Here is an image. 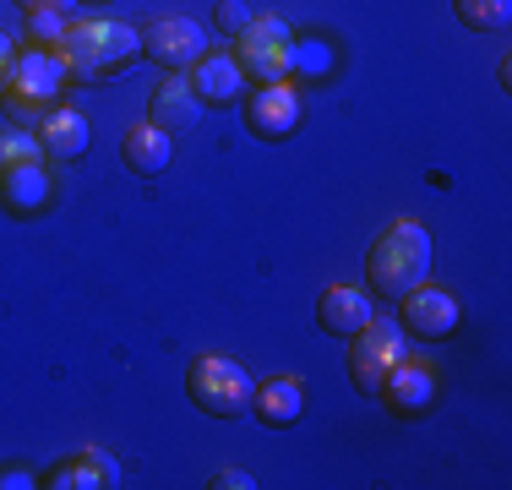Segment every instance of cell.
Wrapping results in <instances>:
<instances>
[{
	"label": "cell",
	"instance_id": "2",
	"mask_svg": "<svg viewBox=\"0 0 512 490\" xmlns=\"http://www.w3.org/2000/svg\"><path fill=\"white\" fill-rule=\"evenodd\" d=\"M55 49L66 55L71 77H104V71H115V66H126V60L142 55V28H126V22L93 17V22L66 28V39H60Z\"/></svg>",
	"mask_w": 512,
	"mask_h": 490
},
{
	"label": "cell",
	"instance_id": "11",
	"mask_svg": "<svg viewBox=\"0 0 512 490\" xmlns=\"http://www.w3.org/2000/svg\"><path fill=\"white\" fill-rule=\"evenodd\" d=\"M202 98H197V88H191L180 71H169L164 82L153 88V126L158 131H169V137H186V131H197L202 126Z\"/></svg>",
	"mask_w": 512,
	"mask_h": 490
},
{
	"label": "cell",
	"instance_id": "27",
	"mask_svg": "<svg viewBox=\"0 0 512 490\" xmlns=\"http://www.w3.org/2000/svg\"><path fill=\"white\" fill-rule=\"evenodd\" d=\"M88 6H104V0H88Z\"/></svg>",
	"mask_w": 512,
	"mask_h": 490
},
{
	"label": "cell",
	"instance_id": "15",
	"mask_svg": "<svg viewBox=\"0 0 512 490\" xmlns=\"http://www.w3.org/2000/svg\"><path fill=\"white\" fill-rule=\"evenodd\" d=\"M88 142H93L88 115H77V109H55V115H44V126H39L44 158H55V164H71V158L88 153Z\"/></svg>",
	"mask_w": 512,
	"mask_h": 490
},
{
	"label": "cell",
	"instance_id": "4",
	"mask_svg": "<svg viewBox=\"0 0 512 490\" xmlns=\"http://www.w3.org/2000/svg\"><path fill=\"white\" fill-rule=\"evenodd\" d=\"M71 66L60 49H28V55L11 60V82H6V98L17 115H39L50 98H60V88H66Z\"/></svg>",
	"mask_w": 512,
	"mask_h": 490
},
{
	"label": "cell",
	"instance_id": "19",
	"mask_svg": "<svg viewBox=\"0 0 512 490\" xmlns=\"http://www.w3.org/2000/svg\"><path fill=\"white\" fill-rule=\"evenodd\" d=\"M458 22L474 33H502L512 22V0H453Z\"/></svg>",
	"mask_w": 512,
	"mask_h": 490
},
{
	"label": "cell",
	"instance_id": "24",
	"mask_svg": "<svg viewBox=\"0 0 512 490\" xmlns=\"http://www.w3.org/2000/svg\"><path fill=\"white\" fill-rule=\"evenodd\" d=\"M11 60H17V44L0 33V93H6V82H11Z\"/></svg>",
	"mask_w": 512,
	"mask_h": 490
},
{
	"label": "cell",
	"instance_id": "12",
	"mask_svg": "<svg viewBox=\"0 0 512 490\" xmlns=\"http://www.w3.org/2000/svg\"><path fill=\"white\" fill-rule=\"evenodd\" d=\"M376 316V305H371V289H349V284H333L322 294V305H316V322H322V333L327 338H355L365 333V322Z\"/></svg>",
	"mask_w": 512,
	"mask_h": 490
},
{
	"label": "cell",
	"instance_id": "23",
	"mask_svg": "<svg viewBox=\"0 0 512 490\" xmlns=\"http://www.w3.org/2000/svg\"><path fill=\"white\" fill-rule=\"evenodd\" d=\"M207 485H213V490H251L256 480H251L246 469H218V474H213V480H207Z\"/></svg>",
	"mask_w": 512,
	"mask_h": 490
},
{
	"label": "cell",
	"instance_id": "13",
	"mask_svg": "<svg viewBox=\"0 0 512 490\" xmlns=\"http://www.w3.org/2000/svg\"><path fill=\"white\" fill-rule=\"evenodd\" d=\"M251 414L262 425H273V431H289V425L306 414V382H295V376H273V382H262L256 398H251Z\"/></svg>",
	"mask_w": 512,
	"mask_h": 490
},
{
	"label": "cell",
	"instance_id": "9",
	"mask_svg": "<svg viewBox=\"0 0 512 490\" xmlns=\"http://www.w3.org/2000/svg\"><path fill=\"white\" fill-rule=\"evenodd\" d=\"M376 398H387V409L393 414H404V420H420V414H431L436 409V371L425 360H398L393 371H387V382Z\"/></svg>",
	"mask_w": 512,
	"mask_h": 490
},
{
	"label": "cell",
	"instance_id": "14",
	"mask_svg": "<svg viewBox=\"0 0 512 490\" xmlns=\"http://www.w3.org/2000/svg\"><path fill=\"white\" fill-rule=\"evenodd\" d=\"M120 158L131 164V175L153 180V175H164L169 158H175V137H169V131H158L153 120H148V126H131L126 137H120Z\"/></svg>",
	"mask_w": 512,
	"mask_h": 490
},
{
	"label": "cell",
	"instance_id": "16",
	"mask_svg": "<svg viewBox=\"0 0 512 490\" xmlns=\"http://www.w3.org/2000/svg\"><path fill=\"white\" fill-rule=\"evenodd\" d=\"M44 202H50V175H44L39 158H33V164H17L6 180H0V207H6L11 218L44 213Z\"/></svg>",
	"mask_w": 512,
	"mask_h": 490
},
{
	"label": "cell",
	"instance_id": "5",
	"mask_svg": "<svg viewBox=\"0 0 512 490\" xmlns=\"http://www.w3.org/2000/svg\"><path fill=\"white\" fill-rule=\"evenodd\" d=\"M409 354V333L398 322H365V333L349 338V376H355L360 392H382L387 371Z\"/></svg>",
	"mask_w": 512,
	"mask_h": 490
},
{
	"label": "cell",
	"instance_id": "22",
	"mask_svg": "<svg viewBox=\"0 0 512 490\" xmlns=\"http://www.w3.org/2000/svg\"><path fill=\"white\" fill-rule=\"evenodd\" d=\"M218 28H224L229 39H240V33L251 28V11H246V0H218Z\"/></svg>",
	"mask_w": 512,
	"mask_h": 490
},
{
	"label": "cell",
	"instance_id": "21",
	"mask_svg": "<svg viewBox=\"0 0 512 490\" xmlns=\"http://www.w3.org/2000/svg\"><path fill=\"white\" fill-rule=\"evenodd\" d=\"M28 28H33V39H39V49H55L60 39H66L60 11H28Z\"/></svg>",
	"mask_w": 512,
	"mask_h": 490
},
{
	"label": "cell",
	"instance_id": "10",
	"mask_svg": "<svg viewBox=\"0 0 512 490\" xmlns=\"http://www.w3.org/2000/svg\"><path fill=\"white\" fill-rule=\"evenodd\" d=\"M246 120L256 137L267 142H284L300 131V93L289 88V82H262L251 98H246Z\"/></svg>",
	"mask_w": 512,
	"mask_h": 490
},
{
	"label": "cell",
	"instance_id": "7",
	"mask_svg": "<svg viewBox=\"0 0 512 490\" xmlns=\"http://www.w3.org/2000/svg\"><path fill=\"white\" fill-rule=\"evenodd\" d=\"M142 55L164 71H191L207 55V28L197 17H158L142 28Z\"/></svg>",
	"mask_w": 512,
	"mask_h": 490
},
{
	"label": "cell",
	"instance_id": "3",
	"mask_svg": "<svg viewBox=\"0 0 512 490\" xmlns=\"http://www.w3.org/2000/svg\"><path fill=\"white\" fill-rule=\"evenodd\" d=\"M186 392L202 414H213V420H240V414H251L256 382H251L246 365L229 360V354H202V360H191Z\"/></svg>",
	"mask_w": 512,
	"mask_h": 490
},
{
	"label": "cell",
	"instance_id": "26",
	"mask_svg": "<svg viewBox=\"0 0 512 490\" xmlns=\"http://www.w3.org/2000/svg\"><path fill=\"white\" fill-rule=\"evenodd\" d=\"M22 6H28V11H66L71 0H22Z\"/></svg>",
	"mask_w": 512,
	"mask_h": 490
},
{
	"label": "cell",
	"instance_id": "1",
	"mask_svg": "<svg viewBox=\"0 0 512 490\" xmlns=\"http://www.w3.org/2000/svg\"><path fill=\"white\" fill-rule=\"evenodd\" d=\"M365 278H371L376 300H404L414 284L431 278V235L414 218H393L365 256Z\"/></svg>",
	"mask_w": 512,
	"mask_h": 490
},
{
	"label": "cell",
	"instance_id": "18",
	"mask_svg": "<svg viewBox=\"0 0 512 490\" xmlns=\"http://www.w3.org/2000/svg\"><path fill=\"white\" fill-rule=\"evenodd\" d=\"M191 88H197L202 104H235L240 88H246V71H240L235 55H202Z\"/></svg>",
	"mask_w": 512,
	"mask_h": 490
},
{
	"label": "cell",
	"instance_id": "6",
	"mask_svg": "<svg viewBox=\"0 0 512 490\" xmlns=\"http://www.w3.org/2000/svg\"><path fill=\"white\" fill-rule=\"evenodd\" d=\"M240 71L256 82H284L289 77V60H295V33H289L284 17H251V28L240 33Z\"/></svg>",
	"mask_w": 512,
	"mask_h": 490
},
{
	"label": "cell",
	"instance_id": "20",
	"mask_svg": "<svg viewBox=\"0 0 512 490\" xmlns=\"http://www.w3.org/2000/svg\"><path fill=\"white\" fill-rule=\"evenodd\" d=\"M33 158H44L39 137H28V131H0V180H6L17 164H33Z\"/></svg>",
	"mask_w": 512,
	"mask_h": 490
},
{
	"label": "cell",
	"instance_id": "8",
	"mask_svg": "<svg viewBox=\"0 0 512 490\" xmlns=\"http://www.w3.org/2000/svg\"><path fill=\"white\" fill-rule=\"evenodd\" d=\"M404 333L409 338H425V343H436V338H453L458 333V322H463V305H458V294L453 289H442V284H414L404 300Z\"/></svg>",
	"mask_w": 512,
	"mask_h": 490
},
{
	"label": "cell",
	"instance_id": "17",
	"mask_svg": "<svg viewBox=\"0 0 512 490\" xmlns=\"http://www.w3.org/2000/svg\"><path fill=\"white\" fill-rule=\"evenodd\" d=\"M44 485H50V490H115V485H120V463L109 458V452L88 447L82 458L60 463V469H55Z\"/></svg>",
	"mask_w": 512,
	"mask_h": 490
},
{
	"label": "cell",
	"instance_id": "25",
	"mask_svg": "<svg viewBox=\"0 0 512 490\" xmlns=\"http://www.w3.org/2000/svg\"><path fill=\"white\" fill-rule=\"evenodd\" d=\"M33 485H39V480H33L28 469H6V474H0V490H33Z\"/></svg>",
	"mask_w": 512,
	"mask_h": 490
}]
</instances>
